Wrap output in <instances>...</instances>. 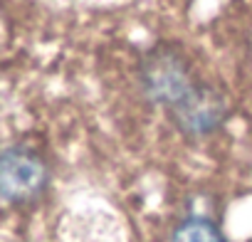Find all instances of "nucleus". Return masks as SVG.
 <instances>
[{
    "instance_id": "obj_2",
    "label": "nucleus",
    "mask_w": 252,
    "mask_h": 242,
    "mask_svg": "<svg viewBox=\"0 0 252 242\" xmlns=\"http://www.w3.org/2000/svg\"><path fill=\"white\" fill-rule=\"evenodd\" d=\"M171 242H225L220 230L205 217H188L176 230Z\"/></svg>"
},
{
    "instance_id": "obj_1",
    "label": "nucleus",
    "mask_w": 252,
    "mask_h": 242,
    "mask_svg": "<svg viewBox=\"0 0 252 242\" xmlns=\"http://www.w3.org/2000/svg\"><path fill=\"white\" fill-rule=\"evenodd\" d=\"M3 195L8 200H25L32 198L45 183V168L37 156L25 149H8L3 153Z\"/></svg>"
}]
</instances>
